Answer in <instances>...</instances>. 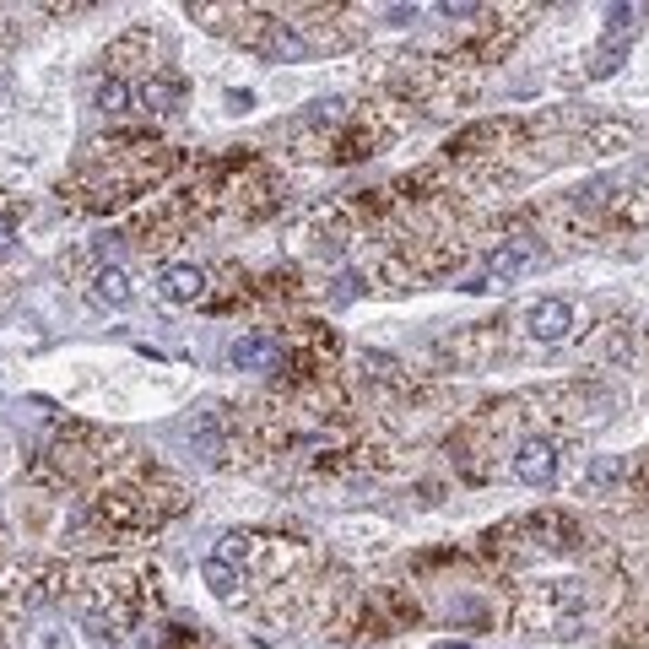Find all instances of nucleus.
Returning <instances> with one entry per match:
<instances>
[{
    "label": "nucleus",
    "mask_w": 649,
    "mask_h": 649,
    "mask_svg": "<svg viewBox=\"0 0 649 649\" xmlns=\"http://www.w3.org/2000/svg\"><path fill=\"white\" fill-rule=\"evenodd\" d=\"M514 476L525 487H552L558 482V444L552 439H525L514 449Z\"/></svg>",
    "instance_id": "1"
},
{
    "label": "nucleus",
    "mask_w": 649,
    "mask_h": 649,
    "mask_svg": "<svg viewBox=\"0 0 649 649\" xmlns=\"http://www.w3.org/2000/svg\"><path fill=\"white\" fill-rule=\"evenodd\" d=\"M444 347H449V357H455L460 368H487L498 357V347H503V330L498 325H471V330H460V336H449Z\"/></svg>",
    "instance_id": "2"
},
{
    "label": "nucleus",
    "mask_w": 649,
    "mask_h": 649,
    "mask_svg": "<svg viewBox=\"0 0 649 649\" xmlns=\"http://www.w3.org/2000/svg\"><path fill=\"white\" fill-rule=\"evenodd\" d=\"M525 330H531L536 341H563L568 330H574V309H568L563 298H541L525 309Z\"/></svg>",
    "instance_id": "3"
},
{
    "label": "nucleus",
    "mask_w": 649,
    "mask_h": 649,
    "mask_svg": "<svg viewBox=\"0 0 649 649\" xmlns=\"http://www.w3.org/2000/svg\"><path fill=\"white\" fill-rule=\"evenodd\" d=\"M157 287H163L168 303H195V298H206V271L201 266H163Z\"/></svg>",
    "instance_id": "4"
},
{
    "label": "nucleus",
    "mask_w": 649,
    "mask_h": 649,
    "mask_svg": "<svg viewBox=\"0 0 649 649\" xmlns=\"http://www.w3.org/2000/svg\"><path fill=\"white\" fill-rule=\"evenodd\" d=\"M536 260H541V249H536V238H509V244H503V249H498V255H493V266H487V271H493V276H498V282H509V276H520V271H531V266H536Z\"/></svg>",
    "instance_id": "5"
},
{
    "label": "nucleus",
    "mask_w": 649,
    "mask_h": 649,
    "mask_svg": "<svg viewBox=\"0 0 649 649\" xmlns=\"http://www.w3.org/2000/svg\"><path fill=\"white\" fill-rule=\"evenodd\" d=\"M130 298H136V287H130V276L119 266H103L92 276V303H98V309H125Z\"/></svg>",
    "instance_id": "6"
},
{
    "label": "nucleus",
    "mask_w": 649,
    "mask_h": 649,
    "mask_svg": "<svg viewBox=\"0 0 649 649\" xmlns=\"http://www.w3.org/2000/svg\"><path fill=\"white\" fill-rule=\"evenodd\" d=\"M628 141H633L628 119H595V125H585V147L590 152H622Z\"/></svg>",
    "instance_id": "7"
},
{
    "label": "nucleus",
    "mask_w": 649,
    "mask_h": 649,
    "mask_svg": "<svg viewBox=\"0 0 649 649\" xmlns=\"http://www.w3.org/2000/svg\"><path fill=\"white\" fill-rule=\"evenodd\" d=\"M622 476H628V460L622 455H595L585 466V482H579V493H606V487H617Z\"/></svg>",
    "instance_id": "8"
},
{
    "label": "nucleus",
    "mask_w": 649,
    "mask_h": 649,
    "mask_svg": "<svg viewBox=\"0 0 649 649\" xmlns=\"http://www.w3.org/2000/svg\"><path fill=\"white\" fill-rule=\"evenodd\" d=\"M136 98H141V109H152V114H174L179 98H184V87L174 82V76H152V82L136 92Z\"/></svg>",
    "instance_id": "9"
},
{
    "label": "nucleus",
    "mask_w": 649,
    "mask_h": 649,
    "mask_svg": "<svg viewBox=\"0 0 649 649\" xmlns=\"http://www.w3.org/2000/svg\"><path fill=\"white\" fill-rule=\"evenodd\" d=\"M206 585H211V595H222V601H233V590L244 585V574H238L233 563H217V558H211V563H206Z\"/></svg>",
    "instance_id": "10"
},
{
    "label": "nucleus",
    "mask_w": 649,
    "mask_h": 649,
    "mask_svg": "<svg viewBox=\"0 0 649 649\" xmlns=\"http://www.w3.org/2000/svg\"><path fill=\"white\" fill-rule=\"evenodd\" d=\"M271 357H276V347H271L266 336H249V341H238V347H233V363L238 368H266Z\"/></svg>",
    "instance_id": "11"
},
{
    "label": "nucleus",
    "mask_w": 649,
    "mask_h": 649,
    "mask_svg": "<svg viewBox=\"0 0 649 649\" xmlns=\"http://www.w3.org/2000/svg\"><path fill=\"white\" fill-rule=\"evenodd\" d=\"M130 103H136V92H130L119 76H109V82H98V109L103 114H125Z\"/></svg>",
    "instance_id": "12"
},
{
    "label": "nucleus",
    "mask_w": 649,
    "mask_h": 649,
    "mask_svg": "<svg viewBox=\"0 0 649 649\" xmlns=\"http://www.w3.org/2000/svg\"><path fill=\"white\" fill-rule=\"evenodd\" d=\"M612 190H617V179H590L585 190H579V206H606V201H612Z\"/></svg>",
    "instance_id": "13"
},
{
    "label": "nucleus",
    "mask_w": 649,
    "mask_h": 649,
    "mask_svg": "<svg viewBox=\"0 0 649 649\" xmlns=\"http://www.w3.org/2000/svg\"><path fill=\"white\" fill-rule=\"evenodd\" d=\"M617 65H622V44H617V38H612V44H606L601 55H595V65H590V76H612Z\"/></svg>",
    "instance_id": "14"
},
{
    "label": "nucleus",
    "mask_w": 649,
    "mask_h": 649,
    "mask_svg": "<svg viewBox=\"0 0 649 649\" xmlns=\"http://www.w3.org/2000/svg\"><path fill=\"white\" fill-rule=\"evenodd\" d=\"M444 17H476V11H482V6H471V0H444Z\"/></svg>",
    "instance_id": "15"
},
{
    "label": "nucleus",
    "mask_w": 649,
    "mask_h": 649,
    "mask_svg": "<svg viewBox=\"0 0 649 649\" xmlns=\"http://www.w3.org/2000/svg\"><path fill=\"white\" fill-rule=\"evenodd\" d=\"M228 109L233 114H249V109H255V92H228Z\"/></svg>",
    "instance_id": "16"
},
{
    "label": "nucleus",
    "mask_w": 649,
    "mask_h": 649,
    "mask_svg": "<svg viewBox=\"0 0 649 649\" xmlns=\"http://www.w3.org/2000/svg\"><path fill=\"white\" fill-rule=\"evenodd\" d=\"M11 238H17V228H11V217H6V211H0V249H6Z\"/></svg>",
    "instance_id": "17"
}]
</instances>
